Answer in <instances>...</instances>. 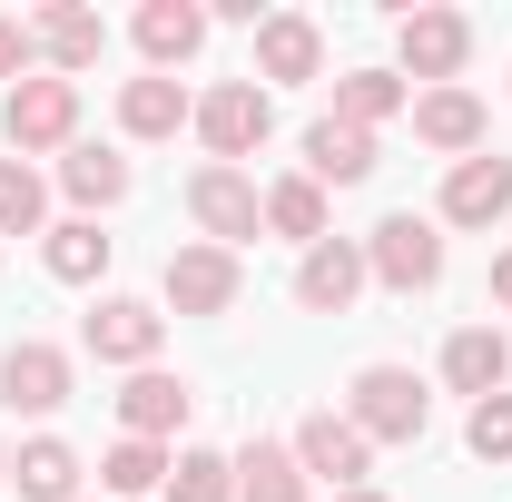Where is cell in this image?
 Instances as JSON below:
<instances>
[{
	"instance_id": "6",
	"label": "cell",
	"mask_w": 512,
	"mask_h": 502,
	"mask_svg": "<svg viewBox=\"0 0 512 502\" xmlns=\"http://www.w3.org/2000/svg\"><path fill=\"white\" fill-rule=\"evenodd\" d=\"M0 128H10L20 158H30V148H69V138H79V79H20L10 109H0Z\"/></svg>"
},
{
	"instance_id": "26",
	"label": "cell",
	"mask_w": 512,
	"mask_h": 502,
	"mask_svg": "<svg viewBox=\"0 0 512 502\" xmlns=\"http://www.w3.org/2000/svg\"><path fill=\"white\" fill-rule=\"evenodd\" d=\"M266 227L296 237V247H325V188L316 178H276V188H266Z\"/></svg>"
},
{
	"instance_id": "13",
	"label": "cell",
	"mask_w": 512,
	"mask_h": 502,
	"mask_svg": "<svg viewBox=\"0 0 512 502\" xmlns=\"http://www.w3.org/2000/svg\"><path fill=\"white\" fill-rule=\"evenodd\" d=\"M316 69H325V30L306 10H266L256 20V69L247 79H316Z\"/></svg>"
},
{
	"instance_id": "14",
	"label": "cell",
	"mask_w": 512,
	"mask_h": 502,
	"mask_svg": "<svg viewBox=\"0 0 512 502\" xmlns=\"http://www.w3.org/2000/svg\"><path fill=\"white\" fill-rule=\"evenodd\" d=\"M188 414H197V394H188L178 375H158V365L119 384V424H128L138 443H168V434H188Z\"/></svg>"
},
{
	"instance_id": "30",
	"label": "cell",
	"mask_w": 512,
	"mask_h": 502,
	"mask_svg": "<svg viewBox=\"0 0 512 502\" xmlns=\"http://www.w3.org/2000/svg\"><path fill=\"white\" fill-rule=\"evenodd\" d=\"M463 443H473V463H512V384L473 404V424H463Z\"/></svg>"
},
{
	"instance_id": "9",
	"label": "cell",
	"mask_w": 512,
	"mask_h": 502,
	"mask_svg": "<svg viewBox=\"0 0 512 502\" xmlns=\"http://www.w3.org/2000/svg\"><path fill=\"white\" fill-rule=\"evenodd\" d=\"M296 463H306V483H345V493H365L375 443L355 434L345 414H306V424H296Z\"/></svg>"
},
{
	"instance_id": "18",
	"label": "cell",
	"mask_w": 512,
	"mask_h": 502,
	"mask_svg": "<svg viewBox=\"0 0 512 502\" xmlns=\"http://www.w3.org/2000/svg\"><path fill=\"white\" fill-rule=\"evenodd\" d=\"M444 384L473 394V404L503 394V384H512V335H503V325H463V335L444 345Z\"/></svg>"
},
{
	"instance_id": "8",
	"label": "cell",
	"mask_w": 512,
	"mask_h": 502,
	"mask_svg": "<svg viewBox=\"0 0 512 502\" xmlns=\"http://www.w3.org/2000/svg\"><path fill=\"white\" fill-rule=\"evenodd\" d=\"M394 50H404V69H414V79L453 89V69L473 60V20H463V10H404Z\"/></svg>"
},
{
	"instance_id": "16",
	"label": "cell",
	"mask_w": 512,
	"mask_h": 502,
	"mask_svg": "<svg viewBox=\"0 0 512 502\" xmlns=\"http://www.w3.org/2000/svg\"><path fill=\"white\" fill-rule=\"evenodd\" d=\"M306 178H316V188H365V178H375V128L316 119L306 128Z\"/></svg>"
},
{
	"instance_id": "5",
	"label": "cell",
	"mask_w": 512,
	"mask_h": 502,
	"mask_svg": "<svg viewBox=\"0 0 512 502\" xmlns=\"http://www.w3.org/2000/svg\"><path fill=\"white\" fill-rule=\"evenodd\" d=\"M188 128L217 148V168H237V158H256V148H266L276 109H266V89H256V79H217V89L197 99V119H188Z\"/></svg>"
},
{
	"instance_id": "27",
	"label": "cell",
	"mask_w": 512,
	"mask_h": 502,
	"mask_svg": "<svg viewBox=\"0 0 512 502\" xmlns=\"http://www.w3.org/2000/svg\"><path fill=\"white\" fill-rule=\"evenodd\" d=\"M60 188L79 197V207H119V197H128V158H119V148H69Z\"/></svg>"
},
{
	"instance_id": "12",
	"label": "cell",
	"mask_w": 512,
	"mask_h": 502,
	"mask_svg": "<svg viewBox=\"0 0 512 502\" xmlns=\"http://www.w3.org/2000/svg\"><path fill=\"white\" fill-rule=\"evenodd\" d=\"M30 40H40L50 79H79V69H99V60H109V20H99V10H79V0L40 10V20H30Z\"/></svg>"
},
{
	"instance_id": "7",
	"label": "cell",
	"mask_w": 512,
	"mask_h": 502,
	"mask_svg": "<svg viewBox=\"0 0 512 502\" xmlns=\"http://www.w3.org/2000/svg\"><path fill=\"white\" fill-rule=\"evenodd\" d=\"M158 286H168V306H178V315H227V306H237V286H247V266L197 237V247H168V276H158Z\"/></svg>"
},
{
	"instance_id": "19",
	"label": "cell",
	"mask_w": 512,
	"mask_h": 502,
	"mask_svg": "<svg viewBox=\"0 0 512 502\" xmlns=\"http://www.w3.org/2000/svg\"><path fill=\"white\" fill-rule=\"evenodd\" d=\"M188 119H197V99L178 79H158V69H148V79H119V128L128 138H178Z\"/></svg>"
},
{
	"instance_id": "11",
	"label": "cell",
	"mask_w": 512,
	"mask_h": 502,
	"mask_svg": "<svg viewBox=\"0 0 512 502\" xmlns=\"http://www.w3.org/2000/svg\"><path fill=\"white\" fill-rule=\"evenodd\" d=\"M444 227H493V217H512V158H453V178H444V207H434Z\"/></svg>"
},
{
	"instance_id": "21",
	"label": "cell",
	"mask_w": 512,
	"mask_h": 502,
	"mask_svg": "<svg viewBox=\"0 0 512 502\" xmlns=\"http://www.w3.org/2000/svg\"><path fill=\"white\" fill-rule=\"evenodd\" d=\"M10 483H20V502H79V453L60 434H40L10 453Z\"/></svg>"
},
{
	"instance_id": "1",
	"label": "cell",
	"mask_w": 512,
	"mask_h": 502,
	"mask_svg": "<svg viewBox=\"0 0 512 502\" xmlns=\"http://www.w3.org/2000/svg\"><path fill=\"white\" fill-rule=\"evenodd\" d=\"M345 424H355L365 443H424L434 394H424V375H404V365H365L355 394H345Z\"/></svg>"
},
{
	"instance_id": "28",
	"label": "cell",
	"mask_w": 512,
	"mask_h": 502,
	"mask_svg": "<svg viewBox=\"0 0 512 502\" xmlns=\"http://www.w3.org/2000/svg\"><path fill=\"white\" fill-rule=\"evenodd\" d=\"M99 483H109V493H158V483H168V443H138V434H119L109 443V453H99Z\"/></svg>"
},
{
	"instance_id": "25",
	"label": "cell",
	"mask_w": 512,
	"mask_h": 502,
	"mask_svg": "<svg viewBox=\"0 0 512 502\" xmlns=\"http://www.w3.org/2000/svg\"><path fill=\"white\" fill-rule=\"evenodd\" d=\"M394 109H414V89H404L394 69H345V79H335V119L375 128V119H394Z\"/></svg>"
},
{
	"instance_id": "24",
	"label": "cell",
	"mask_w": 512,
	"mask_h": 502,
	"mask_svg": "<svg viewBox=\"0 0 512 502\" xmlns=\"http://www.w3.org/2000/svg\"><path fill=\"white\" fill-rule=\"evenodd\" d=\"M0 237H50V188L30 158H0Z\"/></svg>"
},
{
	"instance_id": "10",
	"label": "cell",
	"mask_w": 512,
	"mask_h": 502,
	"mask_svg": "<svg viewBox=\"0 0 512 502\" xmlns=\"http://www.w3.org/2000/svg\"><path fill=\"white\" fill-rule=\"evenodd\" d=\"M0 404H10V414H60L69 404V355L40 345V335H20V345L0 355Z\"/></svg>"
},
{
	"instance_id": "2",
	"label": "cell",
	"mask_w": 512,
	"mask_h": 502,
	"mask_svg": "<svg viewBox=\"0 0 512 502\" xmlns=\"http://www.w3.org/2000/svg\"><path fill=\"white\" fill-rule=\"evenodd\" d=\"M188 217L207 227V247H227V256H237L256 227H266V188H256L247 168H217V158H207V168L188 178Z\"/></svg>"
},
{
	"instance_id": "22",
	"label": "cell",
	"mask_w": 512,
	"mask_h": 502,
	"mask_svg": "<svg viewBox=\"0 0 512 502\" xmlns=\"http://www.w3.org/2000/svg\"><path fill=\"white\" fill-rule=\"evenodd\" d=\"M237 502H306L296 443H247V453H237Z\"/></svg>"
},
{
	"instance_id": "20",
	"label": "cell",
	"mask_w": 512,
	"mask_h": 502,
	"mask_svg": "<svg viewBox=\"0 0 512 502\" xmlns=\"http://www.w3.org/2000/svg\"><path fill=\"white\" fill-rule=\"evenodd\" d=\"M197 40H207V10H197V0H148V10H138V50H148L158 79L178 60H197Z\"/></svg>"
},
{
	"instance_id": "17",
	"label": "cell",
	"mask_w": 512,
	"mask_h": 502,
	"mask_svg": "<svg viewBox=\"0 0 512 502\" xmlns=\"http://www.w3.org/2000/svg\"><path fill=\"white\" fill-rule=\"evenodd\" d=\"M483 99H473V89H424V99H414V138H424V148H444V158H483Z\"/></svg>"
},
{
	"instance_id": "32",
	"label": "cell",
	"mask_w": 512,
	"mask_h": 502,
	"mask_svg": "<svg viewBox=\"0 0 512 502\" xmlns=\"http://www.w3.org/2000/svg\"><path fill=\"white\" fill-rule=\"evenodd\" d=\"M493 296H503V306H512V247L493 256Z\"/></svg>"
},
{
	"instance_id": "29",
	"label": "cell",
	"mask_w": 512,
	"mask_h": 502,
	"mask_svg": "<svg viewBox=\"0 0 512 502\" xmlns=\"http://www.w3.org/2000/svg\"><path fill=\"white\" fill-rule=\"evenodd\" d=\"M158 493L168 502H237V463H227V453H178Z\"/></svg>"
},
{
	"instance_id": "15",
	"label": "cell",
	"mask_w": 512,
	"mask_h": 502,
	"mask_svg": "<svg viewBox=\"0 0 512 502\" xmlns=\"http://www.w3.org/2000/svg\"><path fill=\"white\" fill-rule=\"evenodd\" d=\"M355 296H365V247H345V237L306 247V266H296V306H306V315H345Z\"/></svg>"
},
{
	"instance_id": "31",
	"label": "cell",
	"mask_w": 512,
	"mask_h": 502,
	"mask_svg": "<svg viewBox=\"0 0 512 502\" xmlns=\"http://www.w3.org/2000/svg\"><path fill=\"white\" fill-rule=\"evenodd\" d=\"M40 60V40H30V20H0V79L20 89V69Z\"/></svg>"
},
{
	"instance_id": "3",
	"label": "cell",
	"mask_w": 512,
	"mask_h": 502,
	"mask_svg": "<svg viewBox=\"0 0 512 502\" xmlns=\"http://www.w3.org/2000/svg\"><path fill=\"white\" fill-rule=\"evenodd\" d=\"M365 276L375 286H394V296H424L434 276H444V237H434V217H384L375 237H365Z\"/></svg>"
},
{
	"instance_id": "33",
	"label": "cell",
	"mask_w": 512,
	"mask_h": 502,
	"mask_svg": "<svg viewBox=\"0 0 512 502\" xmlns=\"http://www.w3.org/2000/svg\"><path fill=\"white\" fill-rule=\"evenodd\" d=\"M345 502H384V493H345Z\"/></svg>"
},
{
	"instance_id": "23",
	"label": "cell",
	"mask_w": 512,
	"mask_h": 502,
	"mask_svg": "<svg viewBox=\"0 0 512 502\" xmlns=\"http://www.w3.org/2000/svg\"><path fill=\"white\" fill-rule=\"evenodd\" d=\"M40 256H50L60 286H99V276H109V237H99V217H60V227L40 237Z\"/></svg>"
},
{
	"instance_id": "4",
	"label": "cell",
	"mask_w": 512,
	"mask_h": 502,
	"mask_svg": "<svg viewBox=\"0 0 512 502\" xmlns=\"http://www.w3.org/2000/svg\"><path fill=\"white\" fill-rule=\"evenodd\" d=\"M158 335H168V315L148 306V296H99V306L79 315V345H89L99 365H128V375L158 365Z\"/></svg>"
},
{
	"instance_id": "34",
	"label": "cell",
	"mask_w": 512,
	"mask_h": 502,
	"mask_svg": "<svg viewBox=\"0 0 512 502\" xmlns=\"http://www.w3.org/2000/svg\"><path fill=\"white\" fill-rule=\"evenodd\" d=\"M0 483H10V453H0Z\"/></svg>"
}]
</instances>
